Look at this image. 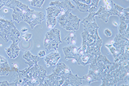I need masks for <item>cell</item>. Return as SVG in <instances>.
Wrapping results in <instances>:
<instances>
[{"label":"cell","mask_w":129,"mask_h":86,"mask_svg":"<svg viewBox=\"0 0 129 86\" xmlns=\"http://www.w3.org/2000/svg\"><path fill=\"white\" fill-rule=\"evenodd\" d=\"M18 85H41L47 76V71L38 64L18 71Z\"/></svg>","instance_id":"1"},{"label":"cell","mask_w":129,"mask_h":86,"mask_svg":"<svg viewBox=\"0 0 129 86\" xmlns=\"http://www.w3.org/2000/svg\"><path fill=\"white\" fill-rule=\"evenodd\" d=\"M58 22L60 26L69 32H76L79 29L81 20L78 16L68 11L60 15L58 18Z\"/></svg>","instance_id":"2"},{"label":"cell","mask_w":129,"mask_h":86,"mask_svg":"<svg viewBox=\"0 0 129 86\" xmlns=\"http://www.w3.org/2000/svg\"><path fill=\"white\" fill-rule=\"evenodd\" d=\"M111 6L110 9H107L106 7H100L97 12H95V16H98L99 19H101L105 23H107L109 21V17L111 16H116L119 17L124 14L125 9L120 7L114 3L113 1L110 3Z\"/></svg>","instance_id":"3"},{"label":"cell","mask_w":129,"mask_h":86,"mask_svg":"<svg viewBox=\"0 0 129 86\" xmlns=\"http://www.w3.org/2000/svg\"><path fill=\"white\" fill-rule=\"evenodd\" d=\"M62 43L60 37V31L57 29H52L45 35L44 47L47 51L54 49L57 51L59 44Z\"/></svg>","instance_id":"4"},{"label":"cell","mask_w":129,"mask_h":86,"mask_svg":"<svg viewBox=\"0 0 129 86\" xmlns=\"http://www.w3.org/2000/svg\"><path fill=\"white\" fill-rule=\"evenodd\" d=\"M98 29L92 31L84 30L82 33V44L81 48L84 50L90 46L95 45L99 44H103V40L100 37L98 33Z\"/></svg>","instance_id":"5"},{"label":"cell","mask_w":129,"mask_h":86,"mask_svg":"<svg viewBox=\"0 0 129 86\" xmlns=\"http://www.w3.org/2000/svg\"><path fill=\"white\" fill-rule=\"evenodd\" d=\"M45 14L41 12H37L29 9L24 16L23 21L29 25L31 29H33L37 25L41 24L45 19Z\"/></svg>","instance_id":"6"},{"label":"cell","mask_w":129,"mask_h":86,"mask_svg":"<svg viewBox=\"0 0 129 86\" xmlns=\"http://www.w3.org/2000/svg\"><path fill=\"white\" fill-rule=\"evenodd\" d=\"M52 72L53 73H55L59 76H61L65 80L71 79L75 76L72 73L71 69L63 63H61L56 65L55 68L52 69Z\"/></svg>","instance_id":"7"},{"label":"cell","mask_w":129,"mask_h":86,"mask_svg":"<svg viewBox=\"0 0 129 86\" xmlns=\"http://www.w3.org/2000/svg\"><path fill=\"white\" fill-rule=\"evenodd\" d=\"M28 6L20 3L17 6L14 8L13 14H12V18L17 23L23 21L24 16L26 12L29 10Z\"/></svg>","instance_id":"8"},{"label":"cell","mask_w":129,"mask_h":86,"mask_svg":"<svg viewBox=\"0 0 129 86\" xmlns=\"http://www.w3.org/2000/svg\"><path fill=\"white\" fill-rule=\"evenodd\" d=\"M49 6H53L60 8L61 9V15L66 13V12L70 11L72 12L76 9L75 6L71 3L70 0H65L63 2H60L58 0H56L55 1H51L49 3Z\"/></svg>","instance_id":"9"},{"label":"cell","mask_w":129,"mask_h":86,"mask_svg":"<svg viewBox=\"0 0 129 86\" xmlns=\"http://www.w3.org/2000/svg\"><path fill=\"white\" fill-rule=\"evenodd\" d=\"M95 12H89L88 16L82 21L84 30L91 31L99 29V27L97 25L95 18Z\"/></svg>","instance_id":"10"},{"label":"cell","mask_w":129,"mask_h":86,"mask_svg":"<svg viewBox=\"0 0 129 86\" xmlns=\"http://www.w3.org/2000/svg\"><path fill=\"white\" fill-rule=\"evenodd\" d=\"M80 49L75 45H71L65 47L63 48V51L64 55H65V60H68V59H74L76 61L78 57V51Z\"/></svg>","instance_id":"11"},{"label":"cell","mask_w":129,"mask_h":86,"mask_svg":"<svg viewBox=\"0 0 129 86\" xmlns=\"http://www.w3.org/2000/svg\"><path fill=\"white\" fill-rule=\"evenodd\" d=\"M22 58L26 60L25 63L29 66V68L33 67L35 65L37 64V63L40 60V58L38 56H35L31 53L29 51L25 52Z\"/></svg>","instance_id":"12"},{"label":"cell","mask_w":129,"mask_h":86,"mask_svg":"<svg viewBox=\"0 0 129 86\" xmlns=\"http://www.w3.org/2000/svg\"><path fill=\"white\" fill-rule=\"evenodd\" d=\"M60 58L61 57H60V54L59 52H52L48 55L45 56L44 58V62L45 63L47 64V67H49V66H56Z\"/></svg>","instance_id":"13"},{"label":"cell","mask_w":129,"mask_h":86,"mask_svg":"<svg viewBox=\"0 0 129 86\" xmlns=\"http://www.w3.org/2000/svg\"><path fill=\"white\" fill-rule=\"evenodd\" d=\"M19 43H13L9 48H5V50L10 59H14L19 55L20 48L18 46Z\"/></svg>","instance_id":"14"},{"label":"cell","mask_w":129,"mask_h":86,"mask_svg":"<svg viewBox=\"0 0 129 86\" xmlns=\"http://www.w3.org/2000/svg\"><path fill=\"white\" fill-rule=\"evenodd\" d=\"M10 71L7 60L0 56V76H8Z\"/></svg>","instance_id":"15"},{"label":"cell","mask_w":129,"mask_h":86,"mask_svg":"<svg viewBox=\"0 0 129 86\" xmlns=\"http://www.w3.org/2000/svg\"><path fill=\"white\" fill-rule=\"evenodd\" d=\"M47 15L46 18H52V19H56L57 17L60 15L61 13V10L60 8L53 7V6H50L49 7L46 9Z\"/></svg>","instance_id":"16"},{"label":"cell","mask_w":129,"mask_h":86,"mask_svg":"<svg viewBox=\"0 0 129 86\" xmlns=\"http://www.w3.org/2000/svg\"><path fill=\"white\" fill-rule=\"evenodd\" d=\"M82 77H80L78 76V75H75L72 78L66 80L63 86H79L83 85L82 83Z\"/></svg>","instance_id":"17"},{"label":"cell","mask_w":129,"mask_h":86,"mask_svg":"<svg viewBox=\"0 0 129 86\" xmlns=\"http://www.w3.org/2000/svg\"><path fill=\"white\" fill-rule=\"evenodd\" d=\"M76 36L75 33H70L64 39V41H66L68 44L75 45L76 43Z\"/></svg>","instance_id":"18"},{"label":"cell","mask_w":129,"mask_h":86,"mask_svg":"<svg viewBox=\"0 0 129 86\" xmlns=\"http://www.w3.org/2000/svg\"><path fill=\"white\" fill-rule=\"evenodd\" d=\"M75 3H76L77 8H78V10H79L82 13H87L89 12V8H91L90 5H87L86 4L80 3L78 1H75Z\"/></svg>","instance_id":"19"},{"label":"cell","mask_w":129,"mask_h":86,"mask_svg":"<svg viewBox=\"0 0 129 86\" xmlns=\"http://www.w3.org/2000/svg\"><path fill=\"white\" fill-rule=\"evenodd\" d=\"M44 3L45 0H32L30 5L36 8H41L43 7Z\"/></svg>","instance_id":"20"},{"label":"cell","mask_w":129,"mask_h":86,"mask_svg":"<svg viewBox=\"0 0 129 86\" xmlns=\"http://www.w3.org/2000/svg\"><path fill=\"white\" fill-rule=\"evenodd\" d=\"M12 1L13 0H0V9H1L4 6L9 7Z\"/></svg>","instance_id":"21"},{"label":"cell","mask_w":129,"mask_h":86,"mask_svg":"<svg viewBox=\"0 0 129 86\" xmlns=\"http://www.w3.org/2000/svg\"><path fill=\"white\" fill-rule=\"evenodd\" d=\"M104 34L107 37H111L112 35H113V33H112L111 31L109 29H106L105 31H104Z\"/></svg>","instance_id":"22"},{"label":"cell","mask_w":129,"mask_h":86,"mask_svg":"<svg viewBox=\"0 0 129 86\" xmlns=\"http://www.w3.org/2000/svg\"><path fill=\"white\" fill-rule=\"evenodd\" d=\"M100 1H101V0H91V3L90 6L91 7H94L98 8Z\"/></svg>","instance_id":"23"},{"label":"cell","mask_w":129,"mask_h":86,"mask_svg":"<svg viewBox=\"0 0 129 86\" xmlns=\"http://www.w3.org/2000/svg\"><path fill=\"white\" fill-rule=\"evenodd\" d=\"M22 37V38L25 39L26 41H28L31 38H32V33H26L25 35H23Z\"/></svg>","instance_id":"24"},{"label":"cell","mask_w":129,"mask_h":86,"mask_svg":"<svg viewBox=\"0 0 129 86\" xmlns=\"http://www.w3.org/2000/svg\"><path fill=\"white\" fill-rule=\"evenodd\" d=\"M70 1H78L80 3H82L84 4H86L87 5H90L91 3V0H70Z\"/></svg>","instance_id":"25"},{"label":"cell","mask_w":129,"mask_h":86,"mask_svg":"<svg viewBox=\"0 0 129 86\" xmlns=\"http://www.w3.org/2000/svg\"><path fill=\"white\" fill-rule=\"evenodd\" d=\"M38 56L40 58H45L46 56V52L45 51H40L38 53Z\"/></svg>","instance_id":"26"},{"label":"cell","mask_w":129,"mask_h":86,"mask_svg":"<svg viewBox=\"0 0 129 86\" xmlns=\"http://www.w3.org/2000/svg\"><path fill=\"white\" fill-rule=\"evenodd\" d=\"M9 83H8L7 81H4L0 82V86H9Z\"/></svg>","instance_id":"27"},{"label":"cell","mask_w":129,"mask_h":86,"mask_svg":"<svg viewBox=\"0 0 129 86\" xmlns=\"http://www.w3.org/2000/svg\"><path fill=\"white\" fill-rule=\"evenodd\" d=\"M28 31V29H27V28H23L21 29V32H23V33L26 32Z\"/></svg>","instance_id":"28"},{"label":"cell","mask_w":129,"mask_h":86,"mask_svg":"<svg viewBox=\"0 0 129 86\" xmlns=\"http://www.w3.org/2000/svg\"><path fill=\"white\" fill-rule=\"evenodd\" d=\"M104 3L106 4V5H108L110 4V2L108 1V0H104Z\"/></svg>","instance_id":"29"},{"label":"cell","mask_w":129,"mask_h":86,"mask_svg":"<svg viewBox=\"0 0 129 86\" xmlns=\"http://www.w3.org/2000/svg\"><path fill=\"white\" fill-rule=\"evenodd\" d=\"M113 25H114L116 26H118V23L116 22V21H113Z\"/></svg>","instance_id":"30"},{"label":"cell","mask_w":129,"mask_h":86,"mask_svg":"<svg viewBox=\"0 0 129 86\" xmlns=\"http://www.w3.org/2000/svg\"><path fill=\"white\" fill-rule=\"evenodd\" d=\"M126 1H128V0H126Z\"/></svg>","instance_id":"31"}]
</instances>
